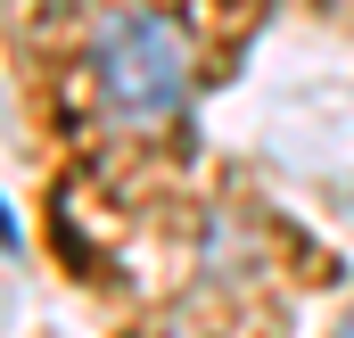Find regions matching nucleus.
<instances>
[{"instance_id":"obj_1","label":"nucleus","mask_w":354,"mask_h":338,"mask_svg":"<svg viewBox=\"0 0 354 338\" xmlns=\"http://www.w3.org/2000/svg\"><path fill=\"white\" fill-rule=\"evenodd\" d=\"M189 75H198V50L165 8L149 0H124L91 25V91L115 124H165L181 99H189Z\"/></svg>"},{"instance_id":"obj_2","label":"nucleus","mask_w":354,"mask_h":338,"mask_svg":"<svg viewBox=\"0 0 354 338\" xmlns=\"http://www.w3.org/2000/svg\"><path fill=\"white\" fill-rule=\"evenodd\" d=\"M0 240H17V215H8V206H0Z\"/></svg>"},{"instance_id":"obj_3","label":"nucleus","mask_w":354,"mask_h":338,"mask_svg":"<svg viewBox=\"0 0 354 338\" xmlns=\"http://www.w3.org/2000/svg\"><path fill=\"white\" fill-rule=\"evenodd\" d=\"M346 338H354V322H346Z\"/></svg>"}]
</instances>
